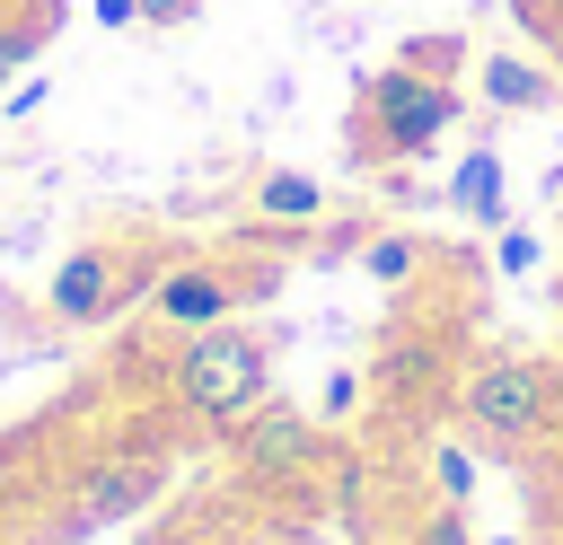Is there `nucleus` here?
Wrapping results in <instances>:
<instances>
[{"label": "nucleus", "instance_id": "1", "mask_svg": "<svg viewBox=\"0 0 563 545\" xmlns=\"http://www.w3.org/2000/svg\"><path fill=\"white\" fill-rule=\"evenodd\" d=\"M457 123V79H422L405 62L369 70L361 97H352V123H343V149L361 167H405L422 149H440V132Z\"/></svg>", "mask_w": 563, "mask_h": 545}, {"label": "nucleus", "instance_id": "2", "mask_svg": "<svg viewBox=\"0 0 563 545\" xmlns=\"http://www.w3.org/2000/svg\"><path fill=\"white\" fill-rule=\"evenodd\" d=\"M167 396H176L185 422H202V431L229 440V431L273 396V352H264V334H246V325H202V334H185V343H176V369H167Z\"/></svg>", "mask_w": 563, "mask_h": 545}, {"label": "nucleus", "instance_id": "3", "mask_svg": "<svg viewBox=\"0 0 563 545\" xmlns=\"http://www.w3.org/2000/svg\"><path fill=\"white\" fill-rule=\"evenodd\" d=\"M158 272H167V246H150V237H88V246L62 255L44 308H53V325L88 334V325H114L132 299H150Z\"/></svg>", "mask_w": 563, "mask_h": 545}, {"label": "nucleus", "instance_id": "4", "mask_svg": "<svg viewBox=\"0 0 563 545\" xmlns=\"http://www.w3.org/2000/svg\"><path fill=\"white\" fill-rule=\"evenodd\" d=\"M282 264L290 255H167V272L150 281V316L167 334H202V325H229L238 308L273 299L282 290Z\"/></svg>", "mask_w": 563, "mask_h": 545}, {"label": "nucleus", "instance_id": "5", "mask_svg": "<svg viewBox=\"0 0 563 545\" xmlns=\"http://www.w3.org/2000/svg\"><path fill=\"white\" fill-rule=\"evenodd\" d=\"M457 413H466V431L475 440H493V448H528L545 422H554V369L545 360H475L466 378H457Z\"/></svg>", "mask_w": 563, "mask_h": 545}, {"label": "nucleus", "instance_id": "6", "mask_svg": "<svg viewBox=\"0 0 563 545\" xmlns=\"http://www.w3.org/2000/svg\"><path fill=\"white\" fill-rule=\"evenodd\" d=\"M246 211H255V229H246V237L290 255L299 237H317V229H325V211H334V202H325V185H317V176H299V167H264V176L246 185Z\"/></svg>", "mask_w": 563, "mask_h": 545}, {"label": "nucleus", "instance_id": "7", "mask_svg": "<svg viewBox=\"0 0 563 545\" xmlns=\"http://www.w3.org/2000/svg\"><path fill=\"white\" fill-rule=\"evenodd\" d=\"M317 413H299V404H282V396H264L238 431H229V448H238V466H255V475H299L308 457H317Z\"/></svg>", "mask_w": 563, "mask_h": 545}, {"label": "nucleus", "instance_id": "8", "mask_svg": "<svg viewBox=\"0 0 563 545\" xmlns=\"http://www.w3.org/2000/svg\"><path fill=\"white\" fill-rule=\"evenodd\" d=\"M158 483H167L158 457H106V466L79 483V527H97V519H132L141 501H158Z\"/></svg>", "mask_w": 563, "mask_h": 545}, {"label": "nucleus", "instance_id": "9", "mask_svg": "<svg viewBox=\"0 0 563 545\" xmlns=\"http://www.w3.org/2000/svg\"><path fill=\"white\" fill-rule=\"evenodd\" d=\"M475 88H484V105H493V114H545V105L563 97V79H554V70H537V62H519V53H493V62L475 70Z\"/></svg>", "mask_w": 563, "mask_h": 545}, {"label": "nucleus", "instance_id": "10", "mask_svg": "<svg viewBox=\"0 0 563 545\" xmlns=\"http://www.w3.org/2000/svg\"><path fill=\"white\" fill-rule=\"evenodd\" d=\"M449 211H466L475 229H501L510 220V176H501V149H466L457 176H449Z\"/></svg>", "mask_w": 563, "mask_h": 545}, {"label": "nucleus", "instance_id": "11", "mask_svg": "<svg viewBox=\"0 0 563 545\" xmlns=\"http://www.w3.org/2000/svg\"><path fill=\"white\" fill-rule=\"evenodd\" d=\"M361 272H369L378 290H405V281L422 272V237H405V229H369V237H361Z\"/></svg>", "mask_w": 563, "mask_h": 545}, {"label": "nucleus", "instance_id": "12", "mask_svg": "<svg viewBox=\"0 0 563 545\" xmlns=\"http://www.w3.org/2000/svg\"><path fill=\"white\" fill-rule=\"evenodd\" d=\"M396 62H405V70H422V79H457L466 44H457V35H405V44H396Z\"/></svg>", "mask_w": 563, "mask_h": 545}, {"label": "nucleus", "instance_id": "13", "mask_svg": "<svg viewBox=\"0 0 563 545\" xmlns=\"http://www.w3.org/2000/svg\"><path fill=\"white\" fill-rule=\"evenodd\" d=\"M537 264H545V237H537V229H510V220H501V229H493V272L528 281Z\"/></svg>", "mask_w": 563, "mask_h": 545}, {"label": "nucleus", "instance_id": "14", "mask_svg": "<svg viewBox=\"0 0 563 545\" xmlns=\"http://www.w3.org/2000/svg\"><path fill=\"white\" fill-rule=\"evenodd\" d=\"M361 413V378L352 369H325V387H317V422L334 431V422H352Z\"/></svg>", "mask_w": 563, "mask_h": 545}, {"label": "nucleus", "instance_id": "15", "mask_svg": "<svg viewBox=\"0 0 563 545\" xmlns=\"http://www.w3.org/2000/svg\"><path fill=\"white\" fill-rule=\"evenodd\" d=\"M431 483H440V501H466L475 492V457L449 440V448H431Z\"/></svg>", "mask_w": 563, "mask_h": 545}, {"label": "nucleus", "instance_id": "16", "mask_svg": "<svg viewBox=\"0 0 563 545\" xmlns=\"http://www.w3.org/2000/svg\"><path fill=\"white\" fill-rule=\"evenodd\" d=\"M413 536H422V545H466V519H457V501H440V510H431Z\"/></svg>", "mask_w": 563, "mask_h": 545}, {"label": "nucleus", "instance_id": "17", "mask_svg": "<svg viewBox=\"0 0 563 545\" xmlns=\"http://www.w3.org/2000/svg\"><path fill=\"white\" fill-rule=\"evenodd\" d=\"M519 9V26H537L545 44H563V0H510Z\"/></svg>", "mask_w": 563, "mask_h": 545}, {"label": "nucleus", "instance_id": "18", "mask_svg": "<svg viewBox=\"0 0 563 545\" xmlns=\"http://www.w3.org/2000/svg\"><path fill=\"white\" fill-rule=\"evenodd\" d=\"M185 545H264V536H255V527H238V519H202Z\"/></svg>", "mask_w": 563, "mask_h": 545}, {"label": "nucleus", "instance_id": "19", "mask_svg": "<svg viewBox=\"0 0 563 545\" xmlns=\"http://www.w3.org/2000/svg\"><path fill=\"white\" fill-rule=\"evenodd\" d=\"M202 0H141V26H194Z\"/></svg>", "mask_w": 563, "mask_h": 545}, {"label": "nucleus", "instance_id": "20", "mask_svg": "<svg viewBox=\"0 0 563 545\" xmlns=\"http://www.w3.org/2000/svg\"><path fill=\"white\" fill-rule=\"evenodd\" d=\"M88 9H97L106 35H114V26H141V0H88Z\"/></svg>", "mask_w": 563, "mask_h": 545}, {"label": "nucleus", "instance_id": "21", "mask_svg": "<svg viewBox=\"0 0 563 545\" xmlns=\"http://www.w3.org/2000/svg\"><path fill=\"white\" fill-rule=\"evenodd\" d=\"M44 97H53V88H44V70H35V79H18V88H9V114H35Z\"/></svg>", "mask_w": 563, "mask_h": 545}, {"label": "nucleus", "instance_id": "22", "mask_svg": "<svg viewBox=\"0 0 563 545\" xmlns=\"http://www.w3.org/2000/svg\"><path fill=\"white\" fill-rule=\"evenodd\" d=\"M545 466H554V492H563V448H554V457H545Z\"/></svg>", "mask_w": 563, "mask_h": 545}, {"label": "nucleus", "instance_id": "23", "mask_svg": "<svg viewBox=\"0 0 563 545\" xmlns=\"http://www.w3.org/2000/svg\"><path fill=\"white\" fill-rule=\"evenodd\" d=\"M493 545H519V536H493Z\"/></svg>", "mask_w": 563, "mask_h": 545}, {"label": "nucleus", "instance_id": "24", "mask_svg": "<svg viewBox=\"0 0 563 545\" xmlns=\"http://www.w3.org/2000/svg\"><path fill=\"white\" fill-rule=\"evenodd\" d=\"M554 290H563V272H554Z\"/></svg>", "mask_w": 563, "mask_h": 545}, {"label": "nucleus", "instance_id": "25", "mask_svg": "<svg viewBox=\"0 0 563 545\" xmlns=\"http://www.w3.org/2000/svg\"><path fill=\"white\" fill-rule=\"evenodd\" d=\"M545 545H563V536H545Z\"/></svg>", "mask_w": 563, "mask_h": 545}]
</instances>
